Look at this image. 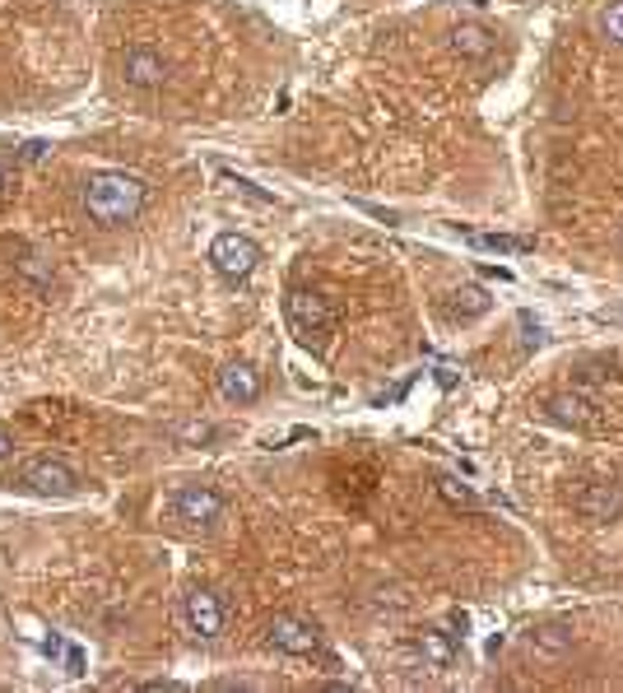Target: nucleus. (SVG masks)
<instances>
[{"instance_id": "obj_22", "label": "nucleus", "mask_w": 623, "mask_h": 693, "mask_svg": "<svg viewBox=\"0 0 623 693\" xmlns=\"http://www.w3.org/2000/svg\"><path fill=\"white\" fill-rule=\"evenodd\" d=\"M10 452H14V438H10V433H6V429H0V461H6V456H10Z\"/></svg>"}, {"instance_id": "obj_4", "label": "nucleus", "mask_w": 623, "mask_h": 693, "mask_svg": "<svg viewBox=\"0 0 623 693\" xmlns=\"http://www.w3.org/2000/svg\"><path fill=\"white\" fill-rule=\"evenodd\" d=\"M256 261H261V248L247 238V233H219L214 238V248H210V265L224 280H247L256 271Z\"/></svg>"}, {"instance_id": "obj_6", "label": "nucleus", "mask_w": 623, "mask_h": 693, "mask_svg": "<svg viewBox=\"0 0 623 693\" xmlns=\"http://www.w3.org/2000/svg\"><path fill=\"white\" fill-rule=\"evenodd\" d=\"M172 517L187 526H214L224 517V498H219L210 484H182L172 494Z\"/></svg>"}, {"instance_id": "obj_10", "label": "nucleus", "mask_w": 623, "mask_h": 693, "mask_svg": "<svg viewBox=\"0 0 623 693\" xmlns=\"http://www.w3.org/2000/svg\"><path fill=\"white\" fill-rule=\"evenodd\" d=\"M219 396L229 406H252V400H261V372L252 364H229L219 372Z\"/></svg>"}, {"instance_id": "obj_17", "label": "nucleus", "mask_w": 623, "mask_h": 693, "mask_svg": "<svg viewBox=\"0 0 623 693\" xmlns=\"http://www.w3.org/2000/svg\"><path fill=\"white\" fill-rule=\"evenodd\" d=\"M437 494L447 498L452 507H479V498H475L471 489H465V484H461L456 475H442V480H437Z\"/></svg>"}, {"instance_id": "obj_18", "label": "nucleus", "mask_w": 623, "mask_h": 693, "mask_svg": "<svg viewBox=\"0 0 623 693\" xmlns=\"http://www.w3.org/2000/svg\"><path fill=\"white\" fill-rule=\"evenodd\" d=\"M479 312H488L484 288H461V294H456V317H479Z\"/></svg>"}, {"instance_id": "obj_16", "label": "nucleus", "mask_w": 623, "mask_h": 693, "mask_svg": "<svg viewBox=\"0 0 623 693\" xmlns=\"http://www.w3.org/2000/svg\"><path fill=\"white\" fill-rule=\"evenodd\" d=\"M595 29L605 33L610 42H623V0H610V6L595 14Z\"/></svg>"}, {"instance_id": "obj_7", "label": "nucleus", "mask_w": 623, "mask_h": 693, "mask_svg": "<svg viewBox=\"0 0 623 693\" xmlns=\"http://www.w3.org/2000/svg\"><path fill=\"white\" fill-rule=\"evenodd\" d=\"M572 507L582 512L587 522H595V526H610V522H619V512H623V498H619V489L614 484H605V480H591V484H582L572 494Z\"/></svg>"}, {"instance_id": "obj_15", "label": "nucleus", "mask_w": 623, "mask_h": 693, "mask_svg": "<svg viewBox=\"0 0 623 693\" xmlns=\"http://www.w3.org/2000/svg\"><path fill=\"white\" fill-rule=\"evenodd\" d=\"M465 242L479 248V252H530V248H536L530 238H511V233H471Z\"/></svg>"}, {"instance_id": "obj_21", "label": "nucleus", "mask_w": 623, "mask_h": 693, "mask_svg": "<svg viewBox=\"0 0 623 693\" xmlns=\"http://www.w3.org/2000/svg\"><path fill=\"white\" fill-rule=\"evenodd\" d=\"M42 154H47V140H29V145H24V159H29V164H38Z\"/></svg>"}, {"instance_id": "obj_20", "label": "nucleus", "mask_w": 623, "mask_h": 693, "mask_svg": "<svg viewBox=\"0 0 623 693\" xmlns=\"http://www.w3.org/2000/svg\"><path fill=\"white\" fill-rule=\"evenodd\" d=\"M182 438H191V442H205V438H214V429H210V423H191V429H182Z\"/></svg>"}, {"instance_id": "obj_8", "label": "nucleus", "mask_w": 623, "mask_h": 693, "mask_svg": "<svg viewBox=\"0 0 623 693\" xmlns=\"http://www.w3.org/2000/svg\"><path fill=\"white\" fill-rule=\"evenodd\" d=\"M182 610H187V623H191L196 638H219V633H224V606H219L214 591H205V587L187 591Z\"/></svg>"}, {"instance_id": "obj_23", "label": "nucleus", "mask_w": 623, "mask_h": 693, "mask_svg": "<svg viewBox=\"0 0 623 693\" xmlns=\"http://www.w3.org/2000/svg\"><path fill=\"white\" fill-rule=\"evenodd\" d=\"M6 191H10V168L0 164V196H6Z\"/></svg>"}, {"instance_id": "obj_11", "label": "nucleus", "mask_w": 623, "mask_h": 693, "mask_svg": "<svg viewBox=\"0 0 623 693\" xmlns=\"http://www.w3.org/2000/svg\"><path fill=\"white\" fill-rule=\"evenodd\" d=\"M414 647H419V657H424L429 665H437V670H447L456 661V638L442 633V629H424L414 638Z\"/></svg>"}, {"instance_id": "obj_14", "label": "nucleus", "mask_w": 623, "mask_h": 693, "mask_svg": "<svg viewBox=\"0 0 623 693\" xmlns=\"http://www.w3.org/2000/svg\"><path fill=\"white\" fill-rule=\"evenodd\" d=\"M530 647L545 652V657H563V652H572V633L563 629V623H545V629L530 633Z\"/></svg>"}, {"instance_id": "obj_2", "label": "nucleus", "mask_w": 623, "mask_h": 693, "mask_svg": "<svg viewBox=\"0 0 623 693\" xmlns=\"http://www.w3.org/2000/svg\"><path fill=\"white\" fill-rule=\"evenodd\" d=\"M10 484L29 489V494H42V498H75L80 494V475L61 456H29L10 475Z\"/></svg>"}, {"instance_id": "obj_9", "label": "nucleus", "mask_w": 623, "mask_h": 693, "mask_svg": "<svg viewBox=\"0 0 623 693\" xmlns=\"http://www.w3.org/2000/svg\"><path fill=\"white\" fill-rule=\"evenodd\" d=\"M122 71H126V84H136V88H159L168 80V61L154 52V48H130L126 61H122Z\"/></svg>"}, {"instance_id": "obj_3", "label": "nucleus", "mask_w": 623, "mask_h": 693, "mask_svg": "<svg viewBox=\"0 0 623 693\" xmlns=\"http://www.w3.org/2000/svg\"><path fill=\"white\" fill-rule=\"evenodd\" d=\"M284 312H288V326H294V335L303 345H321L330 322H336L330 303L321 294H312V288H294V294L284 298Z\"/></svg>"}, {"instance_id": "obj_19", "label": "nucleus", "mask_w": 623, "mask_h": 693, "mask_svg": "<svg viewBox=\"0 0 623 693\" xmlns=\"http://www.w3.org/2000/svg\"><path fill=\"white\" fill-rule=\"evenodd\" d=\"M65 670H71V675H84V652H80V647H65Z\"/></svg>"}, {"instance_id": "obj_13", "label": "nucleus", "mask_w": 623, "mask_h": 693, "mask_svg": "<svg viewBox=\"0 0 623 693\" xmlns=\"http://www.w3.org/2000/svg\"><path fill=\"white\" fill-rule=\"evenodd\" d=\"M545 410H549L553 423H572V429H587V423H595V414H591V406H587L582 396H553Z\"/></svg>"}, {"instance_id": "obj_5", "label": "nucleus", "mask_w": 623, "mask_h": 693, "mask_svg": "<svg viewBox=\"0 0 623 693\" xmlns=\"http://www.w3.org/2000/svg\"><path fill=\"white\" fill-rule=\"evenodd\" d=\"M265 642H271L275 652H284V657H317L321 652L317 623H307L298 615H275L271 629H265Z\"/></svg>"}, {"instance_id": "obj_1", "label": "nucleus", "mask_w": 623, "mask_h": 693, "mask_svg": "<svg viewBox=\"0 0 623 693\" xmlns=\"http://www.w3.org/2000/svg\"><path fill=\"white\" fill-rule=\"evenodd\" d=\"M80 200H84V214L94 223H103V229H122V223H130L145 210L149 187H145V177H136V172L103 168V172L84 177Z\"/></svg>"}, {"instance_id": "obj_12", "label": "nucleus", "mask_w": 623, "mask_h": 693, "mask_svg": "<svg viewBox=\"0 0 623 693\" xmlns=\"http://www.w3.org/2000/svg\"><path fill=\"white\" fill-rule=\"evenodd\" d=\"M452 48H456L465 61H484L488 52H494V33L479 29V24H456V29H452Z\"/></svg>"}]
</instances>
